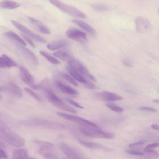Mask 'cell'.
<instances>
[{"mask_svg": "<svg viewBox=\"0 0 159 159\" xmlns=\"http://www.w3.org/2000/svg\"><path fill=\"white\" fill-rule=\"evenodd\" d=\"M0 134L4 139L11 145L16 147L24 146V139L0 120Z\"/></svg>", "mask_w": 159, "mask_h": 159, "instance_id": "1", "label": "cell"}, {"mask_svg": "<svg viewBox=\"0 0 159 159\" xmlns=\"http://www.w3.org/2000/svg\"><path fill=\"white\" fill-rule=\"evenodd\" d=\"M52 4L66 13L75 17L85 18V14L75 7L67 5L59 0H48Z\"/></svg>", "mask_w": 159, "mask_h": 159, "instance_id": "2", "label": "cell"}, {"mask_svg": "<svg viewBox=\"0 0 159 159\" xmlns=\"http://www.w3.org/2000/svg\"><path fill=\"white\" fill-rule=\"evenodd\" d=\"M47 93L49 101L54 105L61 109L74 113H76V111L66 104L54 93L51 89L44 90Z\"/></svg>", "mask_w": 159, "mask_h": 159, "instance_id": "3", "label": "cell"}, {"mask_svg": "<svg viewBox=\"0 0 159 159\" xmlns=\"http://www.w3.org/2000/svg\"><path fill=\"white\" fill-rule=\"evenodd\" d=\"M68 63L82 75L93 81H96L95 77L90 73L85 66L79 61L72 59L68 61Z\"/></svg>", "mask_w": 159, "mask_h": 159, "instance_id": "4", "label": "cell"}, {"mask_svg": "<svg viewBox=\"0 0 159 159\" xmlns=\"http://www.w3.org/2000/svg\"><path fill=\"white\" fill-rule=\"evenodd\" d=\"M11 22L13 25L16 28L33 40L40 43H46L47 41L45 39L33 32L23 25L14 20H12Z\"/></svg>", "mask_w": 159, "mask_h": 159, "instance_id": "5", "label": "cell"}, {"mask_svg": "<svg viewBox=\"0 0 159 159\" xmlns=\"http://www.w3.org/2000/svg\"><path fill=\"white\" fill-rule=\"evenodd\" d=\"M57 114L66 120L78 124L80 125V126L87 127L96 125L93 122L76 116L61 112H57Z\"/></svg>", "mask_w": 159, "mask_h": 159, "instance_id": "6", "label": "cell"}, {"mask_svg": "<svg viewBox=\"0 0 159 159\" xmlns=\"http://www.w3.org/2000/svg\"><path fill=\"white\" fill-rule=\"evenodd\" d=\"M19 71L20 77L25 83L34 89L38 90L40 89L39 84L34 83V77L26 68L20 66L19 68Z\"/></svg>", "mask_w": 159, "mask_h": 159, "instance_id": "7", "label": "cell"}, {"mask_svg": "<svg viewBox=\"0 0 159 159\" xmlns=\"http://www.w3.org/2000/svg\"><path fill=\"white\" fill-rule=\"evenodd\" d=\"M67 36L73 40L81 43L87 40L86 34L80 30L75 27L69 28L66 31Z\"/></svg>", "mask_w": 159, "mask_h": 159, "instance_id": "8", "label": "cell"}, {"mask_svg": "<svg viewBox=\"0 0 159 159\" xmlns=\"http://www.w3.org/2000/svg\"><path fill=\"white\" fill-rule=\"evenodd\" d=\"M16 46L21 53L29 62L34 65L39 64V61L35 55L28 48L18 43Z\"/></svg>", "mask_w": 159, "mask_h": 159, "instance_id": "9", "label": "cell"}, {"mask_svg": "<svg viewBox=\"0 0 159 159\" xmlns=\"http://www.w3.org/2000/svg\"><path fill=\"white\" fill-rule=\"evenodd\" d=\"M60 147L63 153L69 158L78 159L83 158L77 151L65 143H61Z\"/></svg>", "mask_w": 159, "mask_h": 159, "instance_id": "10", "label": "cell"}, {"mask_svg": "<svg viewBox=\"0 0 159 159\" xmlns=\"http://www.w3.org/2000/svg\"><path fill=\"white\" fill-rule=\"evenodd\" d=\"M94 96L97 99L105 101H114L121 100L123 99L119 95L107 91L96 93L94 94Z\"/></svg>", "mask_w": 159, "mask_h": 159, "instance_id": "11", "label": "cell"}, {"mask_svg": "<svg viewBox=\"0 0 159 159\" xmlns=\"http://www.w3.org/2000/svg\"><path fill=\"white\" fill-rule=\"evenodd\" d=\"M34 142L39 147L38 150V153L43 156L51 153V151L54 149V145L49 142L37 140H35Z\"/></svg>", "mask_w": 159, "mask_h": 159, "instance_id": "12", "label": "cell"}, {"mask_svg": "<svg viewBox=\"0 0 159 159\" xmlns=\"http://www.w3.org/2000/svg\"><path fill=\"white\" fill-rule=\"evenodd\" d=\"M54 83L57 88L64 93L73 95H78L79 93L76 89L59 80H55L54 81Z\"/></svg>", "mask_w": 159, "mask_h": 159, "instance_id": "13", "label": "cell"}, {"mask_svg": "<svg viewBox=\"0 0 159 159\" xmlns=\"http://www.w3.org/2000/svg\"><path fill=\"white\" fill-rule=\"evenodd\" d=\"M4 90L10 94L18 98H22L23 92L21 89L18 86L14 83H10L5 85Z\"/></svg>", "mask_w": 159, "mask_h": 159, "instance_id": "14", "label": "cell"}, {"mask_svg": "<svg viewBox=\"0 0 159 159\" xmlns=\"http://www.w3.org/2000/svg\"><path fill=\"white\" fill-rule=\"evenodd\" d=\"M71 21L90 35H96V32L95 29L86 23L77 19H72Z\"/></svg>", "mask_w": 159, "mask_h": 159, "instance_id": "15", "label": "cell"}, {"mask_svg": "<svg viewBox=\"0 0 159 159\" xmlns=\"http://www.w3.org/2000/svg\"><path fill=\"white\" fill-rule=\"evenodd\" d=\"M135 21L136 29L139 32L143 31L148 28L149 25L148 20L143 17H137Z\"/></svg>", "mask_w": 159, "mask_h": 159, "instance_id": "16", "label": "cell"}, {"mask_svg": "<svg viewBox=\"0 0 159 159\" xmlns=\"http://www.w3.org/2000/svg\"><path fill=\"white\" fill-rule=\"evenodd\" d=\"M66 68L72 76L78 81L83 84L86 83L88 81V80L83 76V75L68 64L66 66Z\"/></svg>", "mask_w": 159, "mask_h": 159, "instance_id": "17", "label": "cell"}, {"mask_svg": "<svg viewBox=\"0 0 159 159\" xmlns=\"http://www.w3.org/2000/svg\"><path fill=\"white\" fill-rule=\"evenodd\" d=\"M17 66L16 64L7 55L3 54L0 57V68H10Z\"/></svg>", "mask_w": 159, "mask_h": 159, "instance_id": "18", "label": "cell"}, {"mask_svg": "<svg viewBox=\"0 0 159 159\" xmlns=\"http://www.w3.org/2000/svg\"><path fill=\"white\" fill-rule=\"evenodd\" d=\"M68 42L67 40L64 39H61L48 44L47 47L49 49L54 51L66 46L68 45Z\"/></svg>", "mask_w": 159, "mask_h": 159, "instance_id": "19", "label": "cell"}, {"mask_svg": "<svg viewBox=\"0 0 159 159\" xmlns=\"http://www.w3.org/2000/svg\"><path fill=\"white\" fill-rule=\"evenodd\" d=\"M29 19L30 22L36 26L41 32L47 34H50L51 32L50 30L39 20L31 17H29Z\"/></svg>", "mask_w": 159, "mask_h": 159, "instance_id": "20", "label": "cell"}, {"mask_svg": "<svg viewBox=\"0 0 159 159\" xmlns=\"http://www.w3.org/2000/svg\"><path fill=\"white\" fill-rule=\"evenodd\" d=\"M28 152L25 149H16L13 152V159H25L28 158Z\"/></svg>", "mask_w": 159, "mask_h": 159, "instance_id": "21", "label": "cell"}, {"mask_svg": "<svg viewBox=\"0 0 159 159\" xmlns=\"http://www.w3.org/2000/svg\"><path fill=\"white\" fill-rule=\"evenodd\" d=\"M20 6L19 4L11 0H6L0 2V7L6 9H13L18 8Z\"/></svg>", "mask_w": 159, "mask_h": 159, "instance_id": "22", "label": "cell"}, {"mask_svg": "<svg viewBox=\"0 0 159 159\" xmlns=\"http://www.w3.org/2000/svg\"><path fill=\"white\" fill-rule=\"evenodd\" d=\"M4 35L6 37L16 41L17 43L23 46H25L27 45L26 43L23 39L13 32H7L4 33Z\"/></svg>", "mask_w": 159, "mask_h": 159, "instance_id": "23", "label": "cell"}, {"mask_svg": "<svg viewBox=\"0 0 159 159\" xmlns=\"http://www.w3.org/2000/svg\"><path fill=\"white\" fill-rule=\"evenodd\" d=\"M79 143L83 146L92 149H106V148L101 145L95 143L88 142L81 140H79Z\"/></svg>", "mask_w": 159, "mask_h": 159, "instance_id": "24", "label": "cell"}, {"mask_svg": "<svg viewBox=\"0 0 159 159\" xmlns=\"http://www.w3.org/2000/svg\"><path fill=\"white\" fill-rule=\"evenodd\" d=\"M53 54L62 60L68 61L73 59L69 53L65 51H58L53 53Z\"/></svg>", "mask_w": 159, "mask_h": 159, "instance_id": "25", "label": "cell"}, {"mask_svg": "<svg viewBox=\"0 0 159 159\" xmlns=\"http://www.w3.org/2000/svg\"><path fill=\"white\" fill-rule=\"evenodd\" d=\"M39 53L51 63L54 64H59L60 63V62L58 59L44 51L40 50Z\"/></svg>", "mask_w": 159, "mask_h": 159, "instance_id": "26", "label": "cell"}, {"mask_svg": "<svg viewBox=\"0 0 159 159\" xmlns=\"http://www.w3.org/2000/svg\"><path fill=\"white\" fill-rule=\"evenodd\" d=\"M91 7L95 10L100 12L107 11L111 9L109 6L103 4H92Z\"/></svg>", "mask_w": 159, "mask_h": 159, "instance_id": "27", "label": "cell"}, {"mask_svg": "<svg viewBox=\"0 0 159 159\" xmlns=\"http://www.w3.org/2000/svg\"><path fill=\"white\" fill-rule=\"evenodd\" d=\"M57 73H58L61 76L64 78L69 83L76 86H78L77 82L74 79L69 75L65 73H61L60 72H58Z\"/></svg>", "mask_w": 159, "mask_h": 159, "instance_id": "28", "label": "cell"}, {"mask_svg": "<svg viewBox=\"0 0 159 159\" xmlns=\"http://www.w3.org/2000/svg\"><path fill=\"white\" fill-rule=\"evenodd\" d=\"M106 105L109 108L116 112H121L123 110V108L120 107L113 103H108L106 104Z\"/></svg>", "mask_w": 159, "mask_h": 159, "instance_id": "29", "label": "cell"}, {"mask_svg": "<svg viewBox=\"0 0 159 159\" xmlns=\"http://www.w3.org/2000/svg\"><path fill=\"white\" fill-rule=\"evenodd\" d=\"M24 90L28 94L38 101L39 102L42 101L40 97L30 89L28 88H24Z\"/></svg>", "mask_w": 159, "mask_h": 159, "instance_id": "30", "label": "cell"}, {"mask_svg": "<svg viewBox=\"0 0 159 159\" xmlns=\"http://www.w3.org/2000/svg\"><path fill=\"white\" fill-rule=\"evenodd\" d=\"M144 151L145 153L154 157H157L158 156V153L151 148H145Z\"/></svg>", "mask_w": 159, "mask_h": 159, "instance_id": "31", "label": "cell"}, {"mask_svg": "<svg viewBox=\"0 0 159 159\" xmlns=\"http://www.w3.org/2000/svg\"><path fill=\"white\" fill-rule=\"evenodd\" d=\"M84 86L86 88L90 89H98V87L94 84L91 81L88 80L87 82L83 84Z\"/></svg>", "mask_w": 159, "mask_h": 159, "instance_id": "32", "label": "cell"}, {"mask_svg": "<svg viewBox=\"0 0 159 159\" xmlns=\"http://www.w3.org/2000/svg\"><path fill=\"white\" fill-rule=\"evenodd\" d=\"M65 100L69 103L72 104V105L80 108H83L84 107L83 106L80 105V104L75 102L74 101L72 100L70 98H66Z\"/></svg>", "mask_w": 159, "mask_h": 159, "instance_id": "33", "label": "cell"}, {"mask_svg": "<svg viewBox=\"0 0 159 159\" xmlns=\"http://www.w3.org/2000/svg\"><path fill=\"white\" fill-rule=\"evenodd\" d=\"M126 152L129 154L135 155H143V154L139 151L130 149H127L125 151Z\"/></svg>", "mask_w": 159, "mask_h": 159, "instance_id": "34", "label": "cell"}, {"mask_svg": "<svg viewBox=\"0 0 159 159\" xmlns=\"http://www.w3.org/2000/svg\"><path fill=\"white\" fill-rule=\"evenodd\" d=\"M22 36L23 38L25 39V40L33 48L35 47V45L32 41L28 37L23 35L22 34Z\"/></svg>", "mask_w": 159, "mask_h": 159, "instance_id": "35", "label": "cell"}, {"mask_svg": "<svg viewBox=\"0 0 159 159\" xmlns=\"http://www.w3.org/2000/svg\"><path fill=\"white\" fill-rule=\"evenodd\" d=\"M139 110L141 111H146L152 112H156L157 110L152 108L148 107H141L139 108Z\"/></svg>", "mask_w": 159, "mask_h": 159, "instance_id": "36", "label": "cell"}, {"mask_svg": "<svg viewBox=\"0 0 159 159\" xmlns=\"http://www.w3.org/2000/svg\"><path fill=\"white\" fill-rule=\"evenodd\" d=\"M145 143V141H140L132 144H130L129 146L131 147H135L136 146L142 145L144 144Z\"/></svg>", "mask_w": 159, "mask_h": 159, "instance_id": "37", "label": "cell"}, {"mask_svg": "<svg viewBox=\"0 0 159 159\" xmlns=\"http://www.w3.org/2000/svg\"><path fill=\"white\" fill-rule=\"evenodd\" d=\"M8 156L7 154L2 149H0V159H7Z\"/></svg>", "mask_w": 159, "mask_h": 159, "instance_id": "38", "label": "cell"}, {"mask_svg": "<svg viewBox=\"0 0 159 159\" xmlns=\"http://www.w3.org/2000/svg\"><path fill=\"white\" fill-rule=\"evenodd\" d=\"M159 146V143H155L151 144H148L146 147V148H156Z\"/></svg>", "mask_w": 159, "mask_h": 159, "instance_id": "39", "label": "cell"}, {"mask_svg": "<svg viewBox=\"0 0 159 159\" xmlns=\"http://www.w3.org/2000/svg\"><path fill=\"white\" fill-rule=\"evenodd\" d=\"M123 63L125 65L129 66L131 67L132 64L131 62L128 60L125 59L122 61Z\"/></svg>", "mask_w": 159, "mask_h": 159, "instance_id": "40", "label": "cell"}, {"mask_svg": "<svg viewBox=\"0 0 159 159\" xmlns=\"http://www.w3.org/2000/svg\"><path fill=\"white\" fill-rule=\"evenodd\" d=\"M151 127L153 129L158 130H159V126L157 125V124H152L151 125Z\"/></svg>", "mask_w": 159, "mask_h": 159, "instance_id": "41", "label": "cell"}, {"mask_svg": "<svg viewBox=\"0 0 159 159\" xmlns=\"http://www.w3.org/2000/svg\"><path fill=\"white\" fill-rule=\"evenodd\" d=\"M5 145L4 143L0 140V149H2L4 148Z\"/></svg>", "mask_w": 159, "mask_h": 159, "instance_id": "42", "label": "cell"}, {"mask_svg": "<svg viewBox=\"0 0 159 159\" xmlns=\"http://www.w3.org/2000/svg\"><path fill=\"white\" fill-rule=\"evenodd\" d=\"M152 102H155V103H158L159 102L158 99H155L153 100Z\"/></svg>", "mask_w": 159, "mask_h": 159, "instance_id": "43", "label": "cell"}]
</instances>
